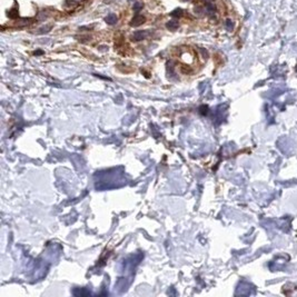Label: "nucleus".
I'll return each instance as SVG.
<instances>
[{
	"label": "nucleus",
	"instance_id": "1a4fd4ad",
	"mask_svg": "<svg viewBox=\"0 0 297 297\" xmlns=\"http://www.w3.org/2000/svg\"><path fill=\"white\" fill-rule=\"evenodd\" d=\"M144 8V3L142 2H139V1H137V2L134 3V7H132V9H134V11H135L136 13H138L140 10Z\"/></svg>",
	"mask_w": 297,
	"mask_h": 297
},
{
	"label": "nucleus",
	"instance_id": "0eeeda50",
	"mask_svg": "<svg viewBox=\"0 0 297 297\" xmlns=\"http://www.w3.org/2000/svg\"><path fill=\"white\" fill-rule=\"evenodd\" d=\"M64 5H65V7L67 9H74V8H76L78 6V2L75 1V0H66Z\"/></svg>",
	"mask_w": 297,
	"mask_h": 297
},
{
	"label": "nucleus",
	"instance_id": "39448f33",
	"mask_svg": "<svg viewBox=\"0 0 297 297\" xmlns=\"http://www.w3.org/2000/svg\"><path fill=\"white\" fill-rule=\"evenodd\" d=\"M117 20H118V18H117V16L115 15V13H109V15L105 18V21H106L108 25H115V23H117Z\"/></svg>",
	"mask_w": 297,
	"mask_h": 297
},
{
	"label": "nucleus",
	"instance_id": "20e7f679",
	"mask_svg": "<svg viewBox=\"0 0 297 297\" xmlns=\"http://www.w3.org/2000/svg\"><path fill=\"white\" fill-rule=\"evenodd\" d=\"M205 10H206V13L209 15V16H213L215 11H216V7L214 6V3L211 2H207L206 6H205Z\"/></svg>",
	"mask_w": 297,
	"mask_h": 297
},
{
	"label": "nucleus",
	"instance_id": "ddd939ff",
	"mask_svg": "<svg viewBox=\"0 0 297 297\" xmlns=\"http://www.w3.org/2000/svg\"><path fill=\"white\" fill-rule=\"evenodd\" d=\"M41 54H42L41 50H38V51H36V52H35V55H41Z\"/></svg>",
	"mask_w": 297,
	"mask_h": 297
},
{
	"label": "nucleus",
	"instance_id": "9d476101",
	"mask_svg": "<svg viewBox=\"0 0 297 297\" xmlns=\"http://www.w3.org/2000/svg\"><path fill=\"white\" fill-rule=\"evenodd\" d=\"M50 30H51V26H45V27H42V28H40L38 33H49Z\"/></svg>",
	"mask_w": 297,
	"mask_h": 297
},
{
	"label": "nucleus",
	"instance_id": "7ed1b4c3",
	"mask_svg": "<svg viewBox=\"0 0 297 297\" xmlns=\"http://www.w3.org/2000/svg\"><path fill=\"white\" fill-rule=\"evenodd\" d=\"M166 27H167L169 30H171V31H175V30L178 29L179 23H178V21L176 19H173V20H169V21L166 23Z\"/></svg>",
	"mask_w": 297,
	"mask_h": 297
},
{
	"label": "nucleus",
	"instance_id": "423d86ee",
	"mask_svg": "<svg viewBox=\"0 0 297 297\" xmlns=\"http://www.w3.org/2000/svg\"><path fill=\"white\" fill-rule=\"evenodd\" d=\"M8 17L11 18V19H17V18H19V11H18V9H16V8L10 9L9 11H8Z\"/></svg>",
	"mask_w": 297,
	"mask_h": 297
},
{
	"label": "nucleus",
	"instance_id": "9b49d317",
	"mask_svg": "<svg viewBox=\"0 0 297 297\" xmlns=\"http://www.w3.org/2000/svg\"><path fill=\"white\" fill-rule=\"evenodd\" d=\"M226 26H227V29H228V30H232V27H234V23H232V20H230V19H227V21H226Z\"/></svg>",
	"mask_w": 297,
	"mask_h": 297
},
{
	"label": "nucleus",
	"instance_id": "6e6552de",
	"mask_svg": "<svg viewBox=\"0 0 297 297\" xmlns=\"http://www.w3.org/2000/svg\"><path fill=\"white\" fill-rule=\"evenodd\" d=\"M183 13H184L183 9H181V8H177V9H175L174 11H171L170 16L173 17V18H180V17L183 16Z\"/></svg>",
	"mask_w": 297,
	"mask_h": 297
},
{
	"label": "nucleus",
	"instance_id": "4468645a",
	"mask_svg": "<svg viewBox=\"0 0 297 297\" xmlns=\"http://www.w3.org/2000/svg\"><path fill=\"white\" fill-rule=\"evenodd\" d=\"M106 1H108V2H111V1H114V0H106Z\"/></svg>",
	"mask_w": 297,
	"mask_h": 297
},
{
	"label": "nucleus",
	"instance_id": "f257e3e1",
	"mask_svg": "<svg viewBox=\"0 0 297 297\" xmlns=\"http://www.w3.org/2000/svg\"><path fill=\"white\" fill-rule=\"evenodd\" d=\"M148 35L149 33L146 31V30H138V31H135V33H132L131 39L134 41H140V40H144V39L147 38Z\"/></svg>",
	"mask_w": 297,
	"mask_h": 297
},
{
	"label": "nucleus",
	"instance_id": "f8f14e48",
	"mask_svg": "<svg viewBox=\"0 0 297 297\" xmlns=\"http://www.w3.org/2000/svg\"><path fill=\"white\" fill-rule=\"evenodd\" d=\"M195 13L198 16H201V8L200 7H195Z\"/></svg>",
	"mask_w": 297,
	"mask_h": 297
},
{
	"label": "nucleus",
	"instance_id": "f03ea898",
	"mask_svg": "<svg viewBox=\"0 0 297 297\" xmlns=\"http://www.w3.org/2000/svg\"><path fill=\"white\" fill-rule=\"evenodd\" d=\"M146 21V18L144 16H142V15H136L134 18H132L131 20H130V26L132 27H138L140 26V25H142V23Z\"/></svg>",
	"mask_w": 297,
	"mask_h": 297
}]
</instances>
